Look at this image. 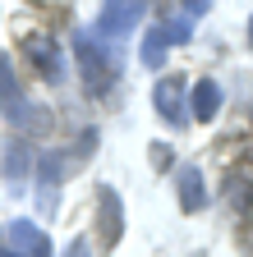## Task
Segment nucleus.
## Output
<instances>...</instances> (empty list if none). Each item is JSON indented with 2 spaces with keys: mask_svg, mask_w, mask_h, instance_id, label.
<instances>
[{
  "mask_svg": "<svg viewBox=\"0 0 253 257\" xmlns=\"http://www.w3.org/2000/svg\"><path fill=\"white\" fill-rule=\"evenodd\" d=\"M74 51H78V69H83L88 87L92 92H111L115 78H120V60L102 42H92V32H74Z\"/></svg>",
  "mask_w": 253,
  "mask_h": 257,
  "instance_id": "obj_1",
  "label": "nucleus"
},
{
  "mask_svg": "<svg viewBox=\"0 0 253 257\" xmlns=\"http://www.w3.org/2000/svg\"><path fill=\"white\" fill-rule=\"evenodd\" d=\"M23 55H28V64H33L46 83H60V78H65V55H60V42H51L46 32H28V37H23Z\"/></svg>",
  "mask_w": 253,
  "mask_h": 257,
  "instance_id": "obj_2",
  "label": "nucleus"
},
{
  "mask_svg": "<svg viewBox=\"0 0 253 257\" xmlns=\"http://www.w3.org/2000/svg\"><path fill=\"white\" fill-rule=\"evenodd\" d=\"M143 14H147V0H106L97 14V32L102 37H129Z\"/></svg>",
  "mask_w": 253,
  "mask_h": 257,
  "instance_id": "obj_3",
  "label": "nucleus"
},
{
  "mask_svg": "<svg viewBox=\"0 0 253 257\" xmlns=\"http://www.w3.org/2000/svg\"><path fill=\"white\" fill-rule=\"evenodd\" d=\"M97 230H102V248H115L124 234V207H120V193L111 184L97 188Z\"/></svg>",
  "mask_w": 253,
  "mask_h": 257,
  "instance_id": "obj_4",
  "label": "nucleus"
},
{
  "mask_svg": "<svg viewBox=\"0 0 253 257\" xmlns=\"http://www.w3.org/2000/svg\"><path fill=\"white\" fill-rule=\"evenodd\" d=\"M152 101H156V115H161L171 128H180V124L189 119V106H184V78H180V74H171V78L156 83Z\"/></svg>",
  "mask_w": 253,
  "mask_h": 257,
  "instance_id": "obj_5",
  "label": "nucleus"
},
{
  "mask_svg": "<svg viewBox=\"0 0 253 257\" xmlns=\"http://www.w3.org/2000/svg\"><path fill=\"white\" fill-rule=\"evenodd\" d=\"M10 243L23 257H51V239L42 234V225H33V220H14L10 225Z\"/></svg>",
  "mask_w": 253,
  "mask_h": 257,
  "instance_id": "obj_6",
  "label": "nucleus"
},
{
  "mask_svg": "<svg viewBox=\"0 0 253 257\" xmlns=\"http://www.w3.org/2000/svg\"><path fill=\"white\" fill-rule=\"evenodd\" d=\"M180 207H184L189 216L207 207V188H203V170H198V166H184V170H180Z\"/></svg>",
  "mask_w": 253,
  "mask_h": 257,
  "instance_id": "obj_7",
  "label": "nucleus"
},
{
  "mask_svg": "<svg viewBox=\"0 0 253 257\" xmlns=\"http://www.w3.org/2000/svg\"><path fill=\"white\" fill-rule=\"evenodd\" d=\"M216 110H221V83H216V78H203V83L194 87V106H189V115L207 124Z\"/></svg>",
  "mask_w": 253,
  "mask_h": 257,
  "instance_id": "obj_8",
  "label": "nucleus"
},
{
  "mask_svg": "<svg viewBox=\"0 0 253 257\" xmlns=\"http://www.w3.org/2000/svg\"><path fill=\"white\" fill-rule=\"evenodd\" d=\"M19 106H23V87H19V78H14L10 55L0 51V110H5V115H14Z\"/></svg>",
  "mask_w": 253,
  "mask_h": 257,
  "instance_id": "obj_9",
  "label": "nucleus"
},
{
  "mask_svg": "<svg viewBox=\"0 0 253 257\" xmlns=\"http://www.w3.org/2000/svg\"><path fill=\"white\" fill-rule=\"evenodd\" d=\"M226 188H230V202H235V211H248L253 207V170H230L226 175Z\"/></svg>",
  "mask_w": 253,
  "mask_h": 257,
  "instance_id": "obj_10",
  "label": "nucleus"
},
{
  "mask_svg": "<svg viewBox=\"0 0 253 257\" xmlns=\"http://www.w3.org/2000/svg\"><path fill=\"white\" fill-rule=\"evenodd\" d=\"M161 37H166L171 46L189 42V37H194V14H189V10L180 5V14H171V19H166V28H161Z\"/></svg>",
  "mask_w": 253,
  "mask_h": 257,
  "instance_id": "obj_11",
  "label": "nucleus"
},
{
  "mask_svg": "<svg viewBox=\"0 0 253 257\" xmlns=\"http://www.w3.org/2000/svg\"><path fill=\"white\" fill-rule=\"evenodd\" d=\"M161 60H166V37H161V28H152L143 37V64L147 69H161Z\"/></svg>",
  "mask_w": 253,
  "mask_h": 257,
  "instance_id": "obj_12",
  "label": "nucleus"
},
{
  "mask_svg": "<svg viewBox=\"0 0 253 257\" xmlns=\"http://www.w3.org/2000/svg\"><path fill=\"white\" fill-rule=\"evenodd\" d=\"M28 170H33V152H28V147H10V161H5V175H10V179H23Z\"/></svg>",
  "mask_w": 253,
  "mask_h": 257,
  "instance_id": "obj_13",
  "label": "nucleus"
},
{
  "mask_svg": "<svg viewBox=\"0 0 253 257\" xmlns=\"http://www.w3.org/2000/svg\"><path fill=\"white\" fill-rule=\"evenodd\" d=\"M69 257H88V239H74L69 243Z\"/></svg>",
  "mask_w": 253,
  "mask_h": 257,
  "instance_id": "obj_14",
  "label": "nucleus"
},
{
  "mask_svg": "<svg viewBox=\"0 0 253 257\" xmlns=\"http://www.w3.org/2000/svg\"><path fill=\"white\" fill-rule=\"evenodd\" d=\"M248 51H253V19H248Z\"/></svg>",
  "mask_w": 253,
  "mask_h": 257,
  "instance_id": "obj_15",
  "label": "nucleus"
},
{
  "mask_svg": "<svg viewBox=\"0 0 253 257\" xmlns=\"http://www.w3.org/2000/svg\"><path fill=\"white\" fill-rule=\"evenodd\" d=\"M0 257H10V252H0Z\"/></svg>",
  "mask_w": 253,
  "mask_h": 257,
  "instance_id": "obj_16",
  "label": "nucleus"
}]
</instances>
